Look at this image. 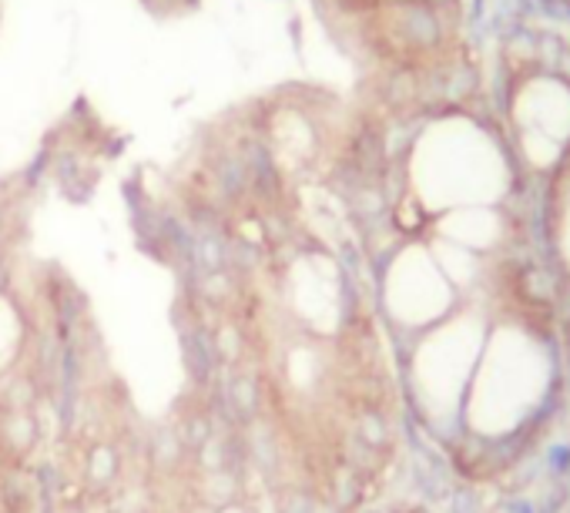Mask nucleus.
<instances>
[{
  "mask_svg": "<svg viewBox=\"0 0 570 513\" xmlns=\"http://www.w3.org/2000/svg\"><path fill=\"white\" fill-rule=\"evenodd\" d=\"M440 238L470 251H487L500 238V215L487 205L450 208L440 218Z\"/></svg>",
  "mask_w": 570,
  "mask_h": 513,
  "instance_id": "423d86ee",
  "label": "nucleus"
},
{
  "mask_svg": "<svg viewBox=\"0 0 570 513\" xmlns=\"http://www.w3.org/2000/svg\"><path fill=\"white\" fill-rule=\"evenodd\" d=\"M453 303V283L443 276L430 248L410 245L386 273V309L403 326H430Z\"/></svg>",
  "mask_w": 570,
  "mask_h": 513,
  "instance_id": "20e7f679",
  "label": "nucleus"
},
{
  "mask_svg": "<svg viewBox=\"0 0 570 513\" xmlns=\"http://www.w3.org/2000/svg\"><path fill=\"white\" fill-rule=\"evenodd\" d=\"M507 161L497 138L470 118H443L413 145V188L433 211L487 205L507 188Z\"/></svg>",
  "mask_w": 570,
  "mask_h": 513,
  "instance_id": "f257e3e1",
  "label": "nucleus"
},
{
  "mask_svg": "<svg viewBox=\"0 0 570 513\" xmlns=\"http://www.w3.org/2000/svg\"><path fill=\"white\" fill-rule=\"evenodd\" d=\"M18 343H21V326L8 306H0V369L18 356Z\"/></svg>",
  "mask_w": 570,
  "mask_h": 513,
  "instance_id": "0eeeda50",
  "label": "nucleus"
},
{
  "mask_svg": "<svg viewBox=\"0 0 570 513\" xmlns=\"http://www.w3.org/2000/svg\"><path fill=\"white\" fill-rule=\"evenodd\" d=\"M483 353V329L473 319H456L440 326L413 359V379L420 389V399L443 413L460 406V399L470 389L473 366Z\"/></svg>",
  "mask_w": 570,
  "mask_h": 513,
  "instance_id": "7ed1b4c3",
  "label": "nucleus"
},
{
  "mask_svg": "<svg viewBox=\"0 0 570 513\" xmlns=\"http://www.w3.org/2000/svg\"><path fill=\"white\" fill-rule=\"evenodd\" d=\"M560 251H563V259L570 266V205L563 211V225H560Z\"/></svg>",
  "mask_w": 570,
  "mask_h": 513,
  "instance_id": "6e6552de",
  "label": "nucleus"
},
{
  "mask_svg": "<svg viewBox=\"0 0 570 513\" xmlns=\"http://www.w3.org/2000/svg\"><path fill=\"white\" fill-rule=\"evenodd\" d=\"M198 513H215V510H198Z\"/></svg>",
  "mask_w": 570,
  "mask_h": 513,
  "instance_id": "9d476101",
  "label": "nucleus"
},
{
  "mask_svg": "<svg viewBox=\"0 0 570 513\" xmlns=\"http://www.w3.org/2000/svg\"><path fill=\"white\" fill-rule=\"evenodd\" d=\"M215 513H245V510H242V506H235V503H222Z\"/></svg>",
  "mask_w": 570,
  "mask_h": 513,
  "instance_id": "1a4fd4ad",
  "label": "nucleus"
},
{
  "mask_svg": "<svg viewBox=\"0 0 570 513\" xmlns=\"http://www.w3.org/2000/svg\"><path fill=\"white\" fill-rule=\"evenodd\" d=\"M550 383V363L540 343L520 329H500L483 346V363L470 379L466 420L480 433L513 430L543 396Z\"/></svg>",
  "mask_w": 570,
  "mask_h": 513,
  "instance_id": "f03ea898",
  "label": "nucleus"
},
{
  "mask_svg": "<svg viewBox=\"0 0 570 513\" xmlns=\"http://www.w3.org/2000/svg\"><path fill=\"white\" fill-rule=\"evenodd\" d=\"M567 155H570V148H567Z\"/></svg>",
  "mask_w": 570,
  "mask_h": 513,
  "instance_id": "9b49d317",
  "label": "nucleus"
},
{
  "mask_svg": "<svg viewBox=\"0 0 570 513\" xmlns=\"http://www.w3.org/2000/svg\"><path fill=\"white\" fill-rule=\"evenodd\" d=\"M513 131L570 148V85L553 75H523L510 95Z\"/></svg>",
  "mask_w": 570,
  "mask_h": 513,
  "instance_id": "39448f33",
  "label": "nucleus"
}]
</instances>
